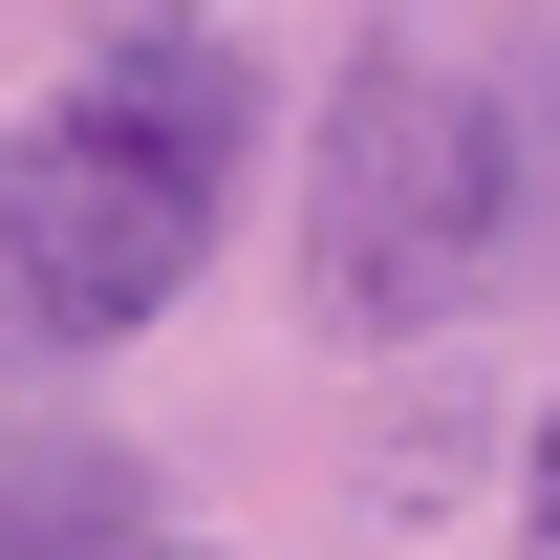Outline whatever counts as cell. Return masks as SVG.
<instances>
[{"label": "cell", "mask_w": 560, "mask_h": 560, "mask_svg": "<svg viewBox=\"0 0 560 560\" xmlns=\"http://www.w3.org/2000/svg\"><path fill=\"white\" fill-rule=\"evenodd\" d=\"M237 151H259V86L215 66L195 22H108V66L0 130V280H22V324L44 346L173 324L215 215H237Z\"/></svg>", "instance_id": "1"}, {"label": "cell", "mask_w": 560, "mask_h": 560, "mask_svg": "<svg viewBox=\"0 0 560 560\" xmlns=\"http://www.w3.org/2000/svg\"><path fill=\"white\" fill-rule=\"evenodd\" d=\"M495 259H517V108L366 44L324 86V130H302V324L431 346V324L495 302Z\"/></svg>", "instance_id": "2"}, {"label": "cell", "mask_w": 560, "mask_h": 560, "mask_svg": "<svg viewBox=\"0 0 560 560\" xmlns=\"http://www.w3.org/2000/svg\"><path fill=\"white\" fill-rule=\"evenodd\" d=\"M130 539H151V475L108 453V431L0 410V560H130Z\"/></svg>", "instance_id": "3"}, {"label": "cell", "mask_w": 560, "mask_h": 560, "mask_svg": "<svg viewBox=\"0 0 560 560\" xmlns=\"http://www.w3.org/2000/svg\"><path fill=\"white\" fill-rule=\"evenodd\" d=\"M517 560H560V410H539V475H517Z\"/></svg>", "instance_id": "4"}, {"label": "cell", "mask_w": 560, "mask_h": 560, "mask_svg": "<svg viewBox=\"0 0 560 560\" xmlns=\"http://www.w3.org/2000/svg\"><path fill=\"white\" fill-rule=\"evenodd\" d=\"M22 346H44V324H22V280H0V366H22Z\"/></svg>", "instance_id": "5"}, {"label": "cell", "mask_w": 560, "mask_h": 560, "mask_svg": "<svg viewBox=\"0 0 560 560\" xmlns=\"http://www.w3.org/2000/svg\"><path fill=\"white\" fill-rule=\"evenodd\" d=\"M86 22H195V0H86Z\"/></svg>", "instance_id": "6"}, {"label": "cell", "mask_w": 560, "mask_h": 560, "mask_svg": "<svg viewBox=\"0 0 560 560\" xmlns=\"http://www.w3.org/2000/svg\"><path fill=\"white\" fill-rule=\"evenodd\" d=\"M130 560H195V539H130Z\"/></svg>", "instance_id": "7"}]
</instances>
